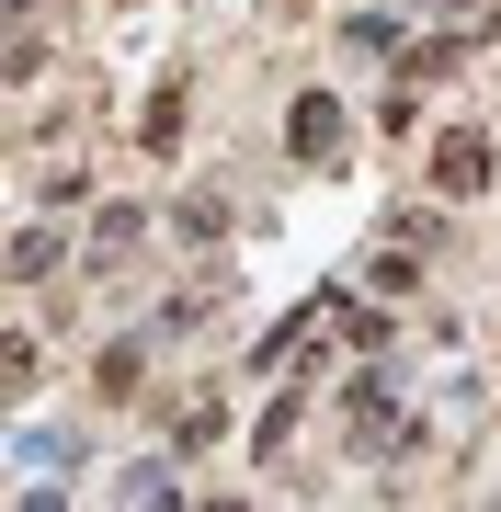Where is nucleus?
<instances>
[{
    "mask_svg": "<svg viewBox=\"0 0 501 512\" xmlns=\"http://www.w3.org/2000/svg\"><path fill=\"white\" fill-rule=\"evenodd\" d=\"M285 148H297V160H331V148H342V92H297V114H285Z\"/></svg>",
    "mask_w": 501,
    "mask_h": 512,
    "instance_id": "nucleus-2",
    "label": "nucleus"
},
{
    "mask_svg": "<svg viewBox=\"0 0 501 512\" xmlns=\"http://www.w3.org/2000/svg\"><path fill=\"white\" fill-rule=\"evenodd\" d=\"M365 274H376V296H422V251L399 239V251H376V262H365Z\"/></svg>",
    "mask_w": 501,
    "mask_h": 512,
    "instance_id": "nucleus-3",
    "label": "nucleus"
},
{
    "mask_svg": "<svg viewBox=\"0 0 501 512\" xmlns=\"http://www.w3.org/2000/svg\"><path fill=\"white\" fill-rule=\"evenodd\" d=\"M490 183V137L479 126H445L433 137V194H479Z\"/></svg>",
    "mask_w": 501,
    "mask_h": 512,
    "instance_id": "nucleus-1",
    "label": "nucleus"
},
{
    "mask_svg": "<svg viewBox=\"0 0 501 512\" xmlns=\"http://www.w3.org/2000/svg\"><path fill=\"white\" fill-rule=\"evenodd\" d=\"M274 12H297V0H274Z\"/></svg>",
    "mask_w": 501,
    "mask_h": 512,
    "instance_id": "nucleus-6",
    "label": "nucleus"
},
{
    "mask_svg": "<svg viewBox=\"0 0 501 512\" xmlns=\"http://www.w3.org/2000/svg\"><path fill=\"white\" fill-rule=\"evenodd\" d=\"M137 137H149V148H171V137H183V80H160V103L137 114Z\"/></svg>",
    "mask_w": 501,
    "mask_h": 512,
    "instance_id": "nucleus-5",
    "label": "nucleus"
},
{
    "mask_svg": "<svg viewBox=\"0 0 501 512\" xmlns=\"http://www.w3.org/2000/svg\"><path fill=\"white\" fill-rule=\"evenodd\" d=\"M137 376H149V353H137V342H114V353H103V376H92V387H103V399H137Z\"/></svg>",
    "mask_w": 501,
    "mask_h": 512,
    "instance_id": "nucleus-4",
    "label": "nucleus"
}]
</instances>
